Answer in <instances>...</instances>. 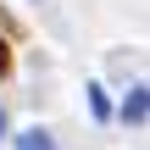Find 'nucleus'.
Wrapping results in <instances>:
<instances>
[{
  "mask_svg": "<svg viewBox=\"0 0 150 150\" xmlns=\"http://www.w3.org/2000/svg\"><path fill=\"white\" fill-rule=\"evenodd\" d=\"M11 72V50H6V39H0V78Z\"/></svg>",
  "mask_w": 150,
  "mask_h": 150,
  "instance_id": "3",
  "label": "nucleus"
},
{
  "mask_svg": "<svg viewBox=\"0 0 150 150\" xmlns=\"http://www.w3.org/2000/svg\"><path fill=\"white\" fill-rule=\"evenodd\" d=\"M122 122H145V89H128V100H122Z\"/></svg>",
  "mask_w": 150,
  "mask_h": 150,
  "instance_id": "1",
  "label": "nucleus"
},
{
  "mask_svg": "<svg viewBox=\"0 0 150 150\" xmlns=\"http://www.w3.org/2000/svg\"><path fill=\"white\" fill-rule=\"evenodd\" d=\"M0 134H6V111H0Z\"/></svg>",
  "mask_w": 150,
  "mask_h": 150,
  "instance_id": "4",
  "label": "nucleus"
},
{
  "mask_svg": "<svg viewBox=\"0 0 150 150\" xmlns=\"http://www.w3.org/2000/svg\"><path fill=\"white\" fill-rule=\"evenodd\" d=\"M17 150H56V145H50L45 128H28V134H17Z\"/></svg>",
  "mask_w": 150,
  "mask_h": 150,
  "instance_id": "2",
  "label": "nucleus"
}]
</instances>
